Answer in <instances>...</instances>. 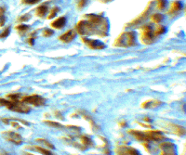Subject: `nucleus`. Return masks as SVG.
I'll return each mask as SVG.
<instances>
[{
	"instance_id": "f257e3e1",
	"label": "nucleus",
	"mask_w": 186,
	"mask_h": 155,
	"mask_svg": "<svg viewBox=\"0 0 186 155\" xmlns=\"http://www.w3.org/2000/svg\"><path fill=\"white\" fill-rule=\"evenodd\" d=\"M0 106H6V107L12 112H21V113H28L30 112L31 109L24 105L23 102L19 100H7L4 99H0Z\"/></svg>"
},
{
	"instance_id": "f03ea898",
	"label": "nucleus",
	"mask_w": 186,
	"mask_h": 155,
	"mask_svg": "<svg viewBox=\"0 0 186 155\" xmlns=\"http://www.w3.org/2000/svg\"><path fill=\"white\" fill-rule=\"evenodd\" d=\"M95 24H92L90 22L81 21L76 25V30L79 35H94L96 30L93 28Z\"/></svg>"
},
{
	"instance_id": "7ed1b4c3",
	"label": "nucleus",
	"mask_w": 186,
	"mask_h": 155,
	"mask_svg": "<svg viewBox=\"0 0 186 155\" xmlns=\"http://www.w3.org/2000/svg\"><path fill=\"white\" fill-rule=\"evenodd\" d=\"M22 102L23 103H29L34 106H42L45 104L46 99L44 97H40L38 95H31V96H26L22 99Z\"/></svg>"
},
{
	"instance_id": "20e7f679",
	"label": "nucleus",
	"mask_w": 186,
	"mask_h": 155,
	"mask_svg": "<svg viewBox=\"0 0 186 155\" xmlns=\"http://www.w3.org/2000/svg\"><path fill=\"white\" fill-rule=\"evenodd\" d=\"M3 137L6 140L14 143L16 145H21L22 143V138L21 137V135H19L18 133L12 132V131H6L2 133Z\"/></svg>"
},
{
	"instance_id": "39448f33",
	"label": "nucleus",
	"mask_w": 186,
	"mask_h": 155,
	"mask_svg": "<svg viewBox=\"0 0 186 155\" xmlns=\"http://www.w3.org/2000/svg\"><path fill=\"white\" fill-rule=\"evenodd\" d=\"M159 148L162 152V155H176L175 145L171 142H163L161 143Z\"/></svg>"
},
{
	"instance_id": "423d86ee",
	"label": "nucleus",
	"mask_w": 186,
	"mask_h": 155,
	"mask_svg": "<svg viewBox=\"0 0 186 155\" xmlns=\"http://www.w3.org/2000/svg\"><path fill=\"white\" fill-rule=\"evenodd\" d=\"M145 137H146L147 140H153V141H159L165 138L164 135L160 131L157 130H150V131L144 132Z\"/></svg>"
},
{
	"instance_id": "0eeeda50",
	"label": "nucleus",
	"mask_w": 186,
	"mask_h": 155,
	"mask_svg": "<svg viewBox=\"0 0 186 155\" xmlns=\"http://www.w3.org/2000/svg\"><path fill=\"white\" fill-rule=\"evenodd\" d=\"M117 154L118 155H140L139 152L134 148L128 146H121L117 149Z\"/></svg>"
},
{
	"instance_id": "6e6552de",
	"label": "nucleus",
	"mask_w": 186,
	"mask_h": 155,
	"mask_svg": "<svg viewBox=\"0 0 186 155\" xmlns=\"http://www.w3.org/2000/svg\"><path fill=\"white\" fill-rule=\"evenodd\" d=\"M83 41L85 44H87L91 49H103V48L105 47V45L103 42L98 41V40H91V39H88V38H83Z\"/></svg>"
},
{
	"instance_id": "1a4fd4ad",
	"label": "nucleus",
	"mask_w": 186,
	"mask_h": 155,
	"mask_svg": "<svg viewBox=\"0 0 186 155\" xmlns=\"http://www.w3.org/2000/svg\"><path fill=\"white\" fill-rule=\"evenodd\" d=\"M167 127L169 130H171V132L178 135V136H184L185 135V129L181 125H178L175 124H168Z\"/></svg>"
},
{
	"instance_id": "9d476101",
	"label": "nucleus",
	"mask_w": 186,
	"mask_h": 155,
	"mask_svg": "<svg viewBox=\"0 0 186 155\" xmlns=\"http://www.w3.org/2000/svg\"><path fill=\"white\" fill-rule=\"evenodd\" d=\"M75 32L73 30H69L65 34H63L62 35L60 36V40L64 43H70L75 39Z\"/></svg>"
},
{
	"instance_id": "9b49d317",
	"label": "nucleus",
	"mask_w": 186,
	"mask_h": 155,
	"mask_svg": "<svg viewBox=\"0 0 186 155\" xmlns=\"http://www.w3.org/2000/svg\"><path fill=\"white\" fill-rule=\"evenodd\" d=\"M144 32L143 35V40L146 43V44H150L152 42V40L153 38V30L150 26H146L144 29Z\"/></svg>"
},
{
	"instance_id": "f8f14e48",
	"label": "nucleus",
	"mask_w": 186,
	"mask_h": 155,
	"mask_svg": "<svg viewBox=\"0 0 186 155\" xmlns=\"http://www.w3.org/2000/svg\"><path fill=\"white\" fill-rule=\"evenodd\" d=\"M162 104L160 100H156V99H151V100H148L146 102L143 103V109H153V108H156L158 107Z\"/></svg>"
},
{
	"instance_id": "ddd939ff",
	"label": "nucleus",
	"mask_w": 186,
	"mask_h": 155,
	"mask_svg": "<svg viewBox=\"0 0 186 155\" xmlns=\"http://www.w3.org/2000/svg\"><path fill=\"white\" fill-rule=\"evenodd\" d=\"M65 23H66L65 17H60L58 19H56L54 22H52L51 26L53 28H56V29H62L65 25Z\"/></svg>"
},
{
	"instance_id": "4468645a",
	"label": "nucleus",
	"mask_w": 186,
	"mask_h": 155,
	"mask_svg": "<svg viewBox=\"0 0 186 155\" xmlns=\"http://www.w3.org/2000/svg\"><path fill=\"white\" fill-rule=\"evenodd\" d=\"M86 17L88 19V21H90V23L92 24H100L103 21V18L100 17V16H98V15H93V14H90V15H87Z\"/></svg>"
},
{
	"instance_id": "2eb2a0df",
	"label": "nucleus",
	"mask_w": 186,
	"mask_h": 155,
	"mask_svg": "<svg viewBox=\"0 0 186 155\" xmlns=\"http://www.w3.org/2000/svg\"><path fill=\"white\" fill-rule=\"evenodd\" d=\"M129 134H131L132 136H134L138 140H145V141H148L146 137H145V134L144 132H140V131H137V130H130L129 131Z\"/></svg>"
},
{
	"instance_id": "dca6fc26",
	"label": "nucleus",
	"mask_w": 186,
	"mask_h": 155,
	"mask_svg": "<svg viewBox=\"0 0 186 155\" xmlns=\"http://www.w3.org/2000/svg\"><path fill=\"white\" fill-rule=\"evenodd\" d=\"M81 112V115L83 116V118H85V119H86L87 121H88L90 122V124L91 125V126L94 129H98V126L96 125V124L94 123V121L92 120V118H91V116L90 115V114H88V112H84V111H81L80 112Z\"/></svg>"
},
{
	"instance_id": "f3484780",
	"label": "nucleus",
	"mask_w": 186,
	"mask_h": 155,
	"mask_svg": "<svg viewBox=\"0 0 186 155\" xmlns=\"http://www.w3.org/2000/svg\"><path fill=\"white\" fill-rule=\"evenodd\" d=\"M48 10V9L47 6H45V5L40 6L38 9H36V14H37V16H39V17H44V16L47 14Z\"/></svg>"
},
{
	"instance_id": "a211bd4d",
	"label": "nucleus",
	"mask_w": 186,
	"mask_h": 155,
	"mask_svg": "<svg viewBox=\"0 0 186 155\" xmlns=\"http://www.w3.org/2000/svg\"><path fill=\"white\" fill-rule=\"evenodd\" d=\"M36 141L39 142V143L41 144V145L47 147V148H50V149H51V150H54V149H55L54 145L52 144V143H50V141L46 140V139H43V138H37V139H36Z\"/></svg>"
},
{
	"instance_id": "6ab92c4d",
	"label": "nucleus",
	"mask_w": 186,
	"mask_h": 155,
	"mask_svg": "<svg viewBox=\"0 0 186 155\" xmlns=\"http://www.w3.org/2000/svg\"><path fill=\"white\" fill-rule=\"evenodd\" d=\"M44 123H45L46 125H48V126H51V127H54V128H63V125H60V123H57V122L45 121Z\"/></svg>"
},
{
	"instance_id": "aec40b11",
	"label": "nucleus",
	"mask_w": 186,
	"mask_h": 155,
	"mask_svg": "<svg viewBox=\"0 0 186 155\" xmlns=\"http://www.w3.org/2000/svg\"><path fill=\"white\" fill-rule=\"evenodd\" d=\"M80 139H81L83 145H84L85 147H86V148H87V146H91V145H92V140H91L90 137L82 136L81 137H80Z\"/></svg>"
},
{
	"instance_id": "412c9836",
	"label": "nucleus",
	"mask_w": 186,
	"mask_h": 155,
	"mask_svg": "<svg viewBox=\"0 0 186 155\" xmlns=\"http://www.w3.org/2000/svg\"><path fill=\"white\" fill-rule=\"evenodd\" d=\"M37 152H39L40 153H42L44 155H54L53 153H52L50 150H47V149H44L42 148V147H35V148Z\"/></svg>"
},
{
	"instance_id": "4be33fe9",
	"label": "nucleus",
	"mask_w": 186,
	"mask_h": 155,
	"mask_svg": "<svg viewBox=\"0 0 186 155\" xmlns=\"http://www.w3.org/2000/svg\"><path fill=\"white\" fill-rule=\"evenodd\" d=\"M163 20V15L160 13H155L152 16V21L155 22H160Z\"/></svg>"
},
{
	"instance_id": "5701e85b",
	"label": "nucleus",
	"mask_w": 186,
	"mask_h": 155,
	"mask_svg": "<svg viewBox=\"0 0 186 155\" xmlns=\"http://www.w3.org/2000/svg\"><path fill=\"white\" fill-rule=\"evenodd\" d=\"M166 4H167L166 0H158V9L160 10L164 9L166 7Z\"/></svg>"
},
{
	"instance_id": "b1692460",
	"label": "nucleus",
	"mask_w": 186,
	"mask_h": 155,
	"mask_svg": "<svg viewBox=\"0 0 186 155\" xmlns=\"http://www.w3.org/2000/svg\"><path fill=\"white\" fill-rule=\"evenodd\" d=\"M181 9V2L176 1L173 3V9L174 10H180Z\"/></svg>"
},
{
	"instance_id": "393cba45",
	"label": "nucleus",
	"mask_w": 186,
	"mask_h": 155,
	"mask_svg": "<svg viewBox=\"0 0 186 155\" xmlns=\"http://www.w3.org/2000/svg\"><path fill=\"white\" fill-rule=\"evenodd\" d=\"M39 1H40V0H22V2L27 4V5H33V4L38 3Z\"/></svg>"
},
{
	"instance_id": "a878e982",
	"label": "nucleus",
	"mask_w": 186,
	"mask_h": 155,
	"mask_svg": "<svg viewBox=\"0 0 186 155\" xmlns=\"http://www.w3.org/2000/svg\"><path fill=\"white\" fill-rule=\"evenodd\" d=\"M58 10H59V9H58V7H54V9H52V11H51L50 15L48 16V19H52V18H53V17H55V16H56V14H57Z\"/></svg>"
},
{
	"instance_id": "bb28decb",
	"label": "nucleus",
	"mask_w": 186,
	"mask_h": 155,
	"mask_svg": "<svg viewBox=\"0 0 186 155\" xmlns=\"http://www.w3.org/2000/svg\"><path fill=\"white\" fill-rule=\"evenodd\" d=\"M165 31H166V28L163 27V26H160V27H158V29H157V31L155 32V35H162L163 32H165Z\"/></svg>"
},
{
	"instance_id": "cd10ccee",
	"label": "nucleus",
	"mask_w": 186,
	"mask_h": 155,
	"mask_svg": "<svg viewBox=\"0 0 186 155\" xmlns=\"http://www.w3.org/2000/svg\"><path fill=\"white\" fill-rule=\"evenodd\" d=\"M87 2H88V0H80V1L78 2V9H82V7H84L85 6L87 5Z\"/></svg>"
},
{
	"instance_id": "c85d7f7f",
	"label": "nucleus",
	"mask_w": 186,
	"mask_h": 155,
	"mask_svg": "<svg viewBox=\"0 0 186 155\" xmlns=\"http://www.w3.org/2000/svg\"><path fill=\"white\" fill-rule=\"evenodd\" d=\"M43 35L45 36H50L53 35V31H51L50 29H45L43 31Z\"/></svg>"
},
{
	"instance_id": "c756f323",
	"label": "nucleus",
	"mask_w": 186,
	"mask_h": 155,
	"mask_svg": "<svg viewBox=\"0 0 186 155\" xmlns=\"http://www.w3.org/2000/svg\"><path fill=\"white\" fill-rule=\"evenodd\" d=\"M16 29L19 30V31H25L27 29H29V26H27V25H18L17 27H16Z\"/></svg>"
},
{
	"instance_id": "7c9ffc66",
	"label": "nucleus",
	"mask_w": 186,
	"mask_h": 155,
	"mask_svg": "<svg viewBox=\"0 0 186 155\" xmlns=\"http://www.w3.org/2000/svg\"><path fill=\"white\" fill-rule=\"evenodd\" d=\"M9 34H10V28H7V29L2 32V35H0V38H2V37H7V36L9 35Z\"/></svg>"
},
{
	"instance_id": "2f4dec72",
	"label": "nucleus",
	"mask_w": 186,
	"mask_h": 155,
	"mask_svg": "<svg viewBox=\"0 0 186 155\" xmlns=\"http://www.w3.org/2000/svg\"><path fill=\"white\" fill-rule=\"evenodd\" d=\"M5 22H6V20H5V17H4V15L0 16V26H3Z\"/></svg>"
},
{
	"instance_id": "473e14b6",
	"label": "nucleus",
	"mask_w": 186,
	"mask_h": 155,
	"mask_svg": "<svg viewBox=\"0 0 186 155\" xmlns=\"http://www.w3.org/2000/svg\"><path fill=\"white\" fill-rule=\"evenodd\" d=\"M140 125H141V126H143V127H151L150 125H146V124H145V125H144V124H140Z\"/></svg>"
},
{
	"instance_id": "72a5a7b5",
	"label": "nucleus",
	"mask_w": 186,
	"mask_h": 155,
	"mask_svg": "<svg viewBox=\"0 0 186 155\" xmlns=\"http://www.w3.org/2000/svg\"><path fill=\"white\" fill-rule=\"evenodd\" d=\"M0 155H9L6 152H0Z\"/></svg>"
},
{
	"instance_id": "f704fd0d",
	"label": "nucleus",
	"mask_w": 186,
	"mask_h": 155,
	"mask_svg": "<svg viewBox=\"0 0 186 155\" xmlns=\"http://www.w3.org/2000/svg\"><path fill=\"white\" fill-rule=\"evenodd\" d=\"M23 155H34V154H32V153H28V152H26V153H24Z\"/></svg>"
}]
</instances>
